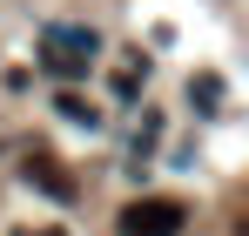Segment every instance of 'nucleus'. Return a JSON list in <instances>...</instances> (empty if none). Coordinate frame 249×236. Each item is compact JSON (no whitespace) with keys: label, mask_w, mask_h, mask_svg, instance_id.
<instances>
[{"label":"nucleus","mask_w":249,"mask_h":236,"mask_svg":"<svg viewBox=\"0 0 249 236\" xmlns=\"http://www.w3.org/2000/svg\"><path fill=\"white\" fill-rule=\"evenodd\" d=\"M54 108H61V115H68V121H88V128L101 121V108H94L88 95H74V88H61V95H54Z\"/></svg>","instance_id":"obj_4"},{"label":"nucleus","mask_w":249,"mask_h":236,"mask_svg":"<svg viewBox=\"0 0 249 236\" xmlns=\"http://www.w3.org/2000/svg\"><path fill=\"white\" fill-rule=\"evenodd\" d=\"M182 223H189V209L175 196H142L122 209V236H182Z\"/></svg>","instance_id":"obj_1"},{"label":"nucleus","mask_w":249,"mask_h":236,"mask_svg":"<svg viewBox=\"0 0 249 236\" xmlns=\"http://www.w3.org/2000/svg\"><path fill=\"white\" fill-rule=\"evenodd\" d=\"M27 182H34V189H47L54 202H74V176L47 156V149H34V156H27Z\"/></svg>","instance_id":"obj_3"},{"label":"nucleus","mask_w":249,"mask_h":236,"mask_svg":"<svg viewBox=\"0 0 249 236\" xmlns=\"http://www.w3.org/2000/svg\"><path fill=\"white\" fill-rule=\"evenodd\" d=\"M189 95L209 108V101H222V81H215V75H202V81H189Z\"/></svg>","instance_id":"obj_5"},{"label":"nucleus","mask_w":249,"mask_h":236,"mask_svg":"<svg viewBox=\"0 0 249 236\" xmlns=\"http://www.w3.org/2000/svg\"><path fill=\"white\" fill-rule=\"evenodd\" d=\"M94 54H101V40L88 34V27H47V68L54 75H88L94 68Z\"/></svg>","instance_id":"obj_2"}]
</instances>
